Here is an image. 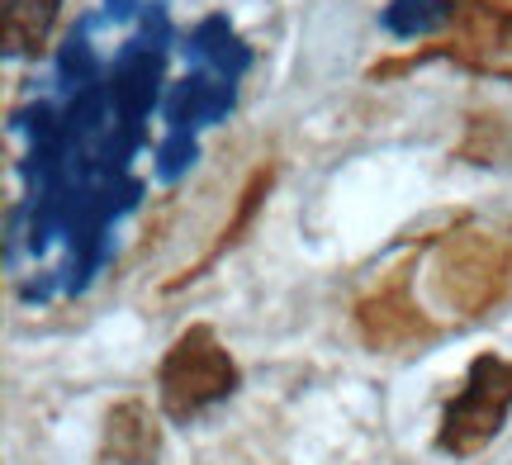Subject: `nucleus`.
Returning <instances> with one entry per match:
<instances>
[{
	"instance_id": "nucleus-1",
	"label": "nucleus",
	"mask_w": 512,
	"mask_h": 465,
	"mask_svg": "<svg viewBox=\"0 0 512 465\" xmlns=\"http://www.w3.org/2000/svg\"><path fill=\"white\" fill-rule=\"evenodd\" d=\"M228 385H233V371H228V361H223V352L214 342L209 347L185 342L181 352L166 361V409L171 413L204 409V404L223 399Z\"/></svg>"
},
{
	"instance_id": "nucleus-2",
	"label": "nucleus",
	"mask_w": 512,
	"mask_h": 465,
	"mask_svg": "<svg viewBox=\"0 0 512 465\" xmlns=\"http://www.w3.org/2000/svg\"><path fill=\"white\" fill-rule=\"evenodd\" d=\"M441 19H446V5H441V0H394V5L384 10V29L399 38H413V34L437 29Z\"/></svg>"
},
{
	"instance_id": "nucleus-3",
	"label": "nucleus",
	"mask_w": 512,
	"mask_h": 465,
	"mask_svg": "<svg viewBox=\"0 0 512 465\" xmlns=\"http://www.w3.org/2000/svg\"><path fill=\"white\" fill-rule=\"evenodd\" d=\"M110 10H114V15H124V10H128V0H110Z\"/></svg>"
}]
</instances>
